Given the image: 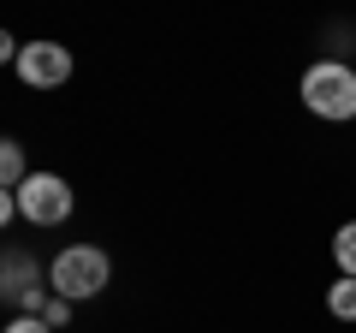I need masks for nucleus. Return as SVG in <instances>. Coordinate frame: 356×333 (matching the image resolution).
<instances>
[{
	"label": "nucleus",
	"instance_id": "nucleus-1",
	"mask_svg": "<svg viewBox=\"0 0 356 333\" xmlns=\"http://www.w3.org/2000/svg\"><path fill=\"white\" fill-rule=\"evenodd\" d=\"M113 286V256L102 244H65L60 256L48 262V292L72 297V304H89Z\"/></svg>",
	"mask_w": 356,
	"mask_h": 333
},
{
	"label": "nucleus",
	"instance_id": "nucleus-11",
	"mask_svg": "<svg viewBox=\"0 0 356 333\" xmlns=\"http://www.w3.org/2000/svg\"><path fill=\"white\" fill-rule=\"evenodd\" d=\"M18 48L24 42H13V30H0V65H18Z\"/></svg>",
	"mask_w": 356,
	"mask_h": 333
},
{
	"label": "nucleus",
	"instance_id": "nucleus-10",
	"mask_svg": "<svg viewBox=\"0 0 356 333\" xmlns=\"http://www.w3.org/2000/svg\"><path fill=\"white\" fill-rule=\"evenodd\" d=\"M13 215H18V191H6V185H0V232L13 226Z\"/></svg>",
	"mask_w": 356,
	"mask_h": 333
},
{
	"label": "nucleus",
	"instance_id": "nucleus-3",
	"mask_svg": "<svg viewBox=\"0 0 356 333\" xmlns=\"http://www.w3.org/2000/svg\"><path fill=\"white\" fill-rule=\"evenodd\" d=\"M77 208L72 185L60 179V173H30L24 185H18V215L30 220V226H65Z\"/></svg>",
	"mask_w": 356,
	"mask_h": 333
},
{
	"label": "nucleus",
	"instance_id": "nucleus-6",
	"mask_svg": "<svg viewBox=\"0 0 356 333\" xmlns=\"http://www.w3.org/2000/svg\"><path fill=\"white\" fill-rule=\"evenodd\" d=\"M24 179H30V166H24V143L0 137V185H6V191H18Z\"/></svg>",
	"mask_w": 356,
	"mask_h": 333
},
{
	"label": "nucleus",
	"instance_id": "nucleus-2",
	"mask_svg": "<svg viewBox=\"0 0 356 333\" xmlns=\"http://www.w3.org/2000/svg\"><path fill=\"white\" fill-rule=\"evenodd\" d=\"M297 95H303V107L315 119H332V125L356 119V72L344 60H315L303 72V84H297Z\"/></svg>",
	"mask_w": 356,
	"mask_h": 333
},
{
	"label": "nucleus",
	"instance_id": "nucleus-4",
	"mask_svg": "<svg viewBox=\"0 0 356 333\" xmlns=\"http://www.w3.org/2000/svg\"><path fill=\"white\" fill-rule=\"evenodd\" d=\"M13 72L24 90H60V84H72V48L65 42H24Z\"/></svg>",
	"mask_w": 356,
	"mask_h": 333
},
{
	"label": "nucleus",
	"instance_id": "nucleus-5",
	"mask_svg": "<svg viewBox=\"0 0 356 333\" xmlns=\"http://www.w3.org/2000/svg\"><path fill=\"white\" fill-rule=\"evenodd\" d=\"M327 316L332 321H356V274H339L327 286Z\"/></svg>",
	"mask_w": 356,
	"mask_h": 333
},
{
	"label": "nucleus",
	"instance_id": "nucleus-8",
	"mask_svg": "<svg viewBox=\"0 0 356 333\" xmlns=\"http://www.w3.org/2000/svg\"><path fill=\"white\" fill-rule=\"evenodd\" d=\"M42 321H48V327L60 333L65 321H72V297H60V292H48V304H42Z\"/></svg>",
	"mask_w": 356,
	"mask_h": 333
},
{
	"label": "nucleus",
	"instance_id": "nucleus-9",
	"mask_svg": "<svg viewBox=\"0 0 356 333\" xmlns=\"http://www.w3.org/2000/svg\"><path fill=\"white\" fill-rule=\"evenodd\" d=\"M0 333H54V327H48L42 316H13V321H6Z\"/></svg>",
	"mask_w": 356,
	"mask_h": 333
},
{
	"label": "nucleus",
	"instance_id": "nucleus-7",
	"mask_svg": "<svg viewBox=\"0 0 356 333\" xmlns=\"http://www.w3.org/2000/svg\"><path fill=\"white\" fill-rule=\"evenodd\" d=\"M332 262H339V274H356V220L332 232Z\"/></svg>",
	"mask_w": 356,
	"mask_h": 333
}]
</instances>
